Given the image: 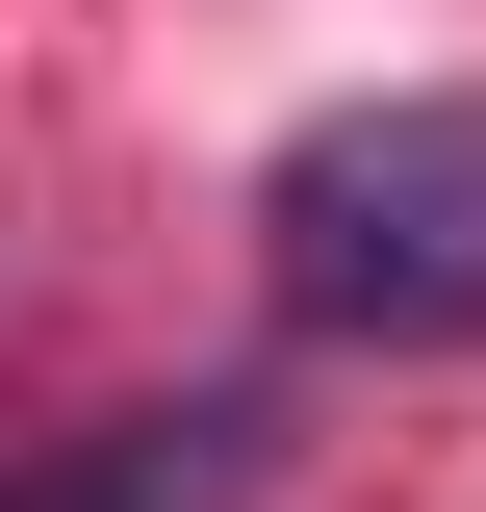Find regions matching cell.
Segmentation results:
<instances>
[{
  "label": "cell",
  "mask_w": 486,
  "mask_h": 512,
  "mask_svg": "<svg viewBox=\"0 0 486 512\" xmlns=\"http://www.w3.org/2000/svg\"><path fill=\"white\" fill-rule=\"evenodd\" d=\"M256 461H282V410L256 384H180V410H103V436H26L0 512H256Z\"/></svg>",
  "instance_id": "7a4b0ae2"
},
{
  "label": "cell",
  "mask_w": 486,
  "mask_h": 512,
  "mask_svg": "<svg viewBox=\"0 0 486 512\" xmlns=\"http://www.w3.org/2000/svg\"><path fill=\"white\" fill-rule=\"evenodd\" d=\"M256 282H282V333H359V359H486V103L435 77V103L282 128Z\"/></svg>",
  "instance_id": "6da1fadb"
}]
</instances>
